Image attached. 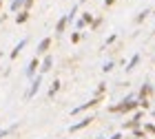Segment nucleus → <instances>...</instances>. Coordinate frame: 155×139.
Segmentation results:
<instances>
[{"instance_id": "18", "label": "nucleus", "mask_w": 155, "mask_h": 139, "mask_svg": "<svg viewBox=\"0 0 155 139\" xmlns=\"http://www.w3.org/2000/svg\"><path fill=\"white\" fill-rule=\"evenodd\" d=\"M102 22H104V18H102V16H97V18L93 20V24H91V31H97V29L102 27Z\"/></svg>"}, {"instance_id": "9", "label": "nucleus", "mask_w": 155, "mask_h": 139, "mask_svg": "<svg viewBox=\"0 0 155 139\" xmlns=\"http://www.w3.org/2000/svg\"><path fill=\"white\" fill-rule=\"evenodd\" d=\"M27 42H29V38H22V40H20V42H18L16 46H13V49H11V53H9V58H11V60H16V58H18V55H20V51H22V49L27 46Z\"/></svg>"}, {"instance_id": "7", "label": "nucleus", "mask_w": 155, "mask_h": 139, "mask_svg": "<svg viewBox=\"0 0 155 139\" xmlns=\"http://www.w3.org/2000/svg\"><path fill=\"white\" fill-rule=\"evenodd\" d=\"M51 44H53L51 38H42L40 42H38V49H36V58H38V55H49V49H51Z\"/></svg>"}, {"instance_id": "12", "label": "nucleus", "mask_w": 155, "mask_h": 139, "mask_svg": "<svg viewBox=\"0 0 155 139\" xmlns=\"http://www.w3.org/2000/svg\"><path fill=\"white\" fill-rule=\"evenodd\" d=\"M25 2H27V0H11L9 11H11V13H20V11L25 9Z\"/></svg>"}, {"instance_id": "30", "label": "nucleus", "mask_w": 155, "mask_h": 139, "mask_svg": "<svg viewBox=\"0 0 155 139\" xmlns=\"http://www.w3.org/2000/svg\"><path fill=\"white\" fill-rule=\"evenodd\" d=\"M115 5V0H104V7H107V9H109V7H113Z\"/></svg>"}, {"instance_id": "24", "label": "nucleus", "mask_w": 155, "mask_h": 139, "mask_svg": "<svg viewBox=\"0 0 155 139\" xmlns=\"http://www.w3.org/2000/svg\"><path fill=\"white\" fill-rule=\"evenodd\" d=\"M115 40H117V33H111V36L107 38V42H104V49H107L109 44H113V42H115Z\"/></svg>"}, {"instance_id": "2", "label": "nucleus", "mask_w": 155, "mask_h": 139, "mask_svg": "<svg viewBox=\"0 0 155 139\" xmlns=\"http://www.w3.org/2000/svg\"><path fill=\"white\" fill-rule=\"evenodd\" d=\"M102 102H104V97H91L89 102H84V104H80V106H75V108L71 110V115L75 117V115H80V113H84V110H91V108L100 106Z\"/></svg>"}, {"instance_id": "5", "label": "nucleus", "mask_w": 155, "mask_h": 139, "mask_svg": "<svg viewBox=\"0 0 155 139\" xmlns=\"http://www.w3.org/2000/svg\"><path fill=\"white\" fill-rule=\"evenodd\" d=\"M97 119V117H93V115H89V117H84V119H80V122H75V124H71L69 126V133H78V130H82V128H87V126H91Z\"/></svg>"}, {"instance_id": "17", "label": "nucleus", "mask_w": 155, "mask_h": 139, "mask_svg": "<svg viewBox=\"0 0 155 139\" xmlns=\"http://www.w3.org/2000/svg\"><path fill=\"white\" fill-rule=\"evenodd\" d=\"M80 18L84 20V24H89V27H91V24H93V20H95V18H93V13H89V11H84V13H82V16H80Z\"/></svg>"}, {"instance_id": "16", "label": "nucleus", "mask_w": 155, "mask_h": 139, "mask_svg": "<svg viewBox=\"0 0 155 139\" xmlns=\"http://www.w3.org/2000/svg\"><path fill=\"white\" fill-rule=\"evenodd\" d=\"M151 13H153L151 9H144V11H140V13H137V16H135V24H142V22H144V20H146V18H149V16H151Z\"/></svg>"}, {"instance_id": "14", "label": "nucleus", "mask_w": 155, "mask_h": 139, "mask_svg": "<svg viewBox=\"0 0 155 139\" xmlns=\"http://www.w3.org/2000/svg\"><path fill=\"white\" fill-rule=\"evenodd\" d=\"M29 18H31V11H25V9H22L20 13H16V24H25Z\"/></svg>"}, {"instance_id": "33", "label": "nucleus", "mask_w": 155, "mask_h": 139, "mask_svg": "<svg viewBox=\"0 0 155 139\" xmlns=\"http://www.w3.org/2000/svg\"><path fill=\"white\" fill-rule=\"evenodd\" d=\"M153 115H155V106H153Z\"/></svg>"}, {"instance_id": "10", "label": "nucleus", "mask_w": 155, "mask_h": 139, "mask_svg": "<svg viewBox=\"0 0 155 139\" xmlns=\"http://www.w3.org/2000/svg\"><path fill=\"white\" fill-rule=\"evenodd\" d=\"M51 66H53V58H51V55H45V60H42V64H40V75L49 73Z\"/></svg>"}, {"instance_id": "13", "label": "nucleus", "mask_w": 155, "mask_h": 139, "mask_svg": "<svg viewBox=\"0 0 155 139\" xmlns=\"http://www.w3.org/2000/svg\"><path fill=\"white\" fill-rule=\"evenodd\" d=\"M60 86H62V82H60V80H53V82H51V86H49V91H47L49 100H53V97H55V93L60 91Z\"/></svg>"}, {"instance_id": "29", "label": "nucleus", "mask_w": 155, "mask_h": 139, "mask_svg": "<svg viewBox=\"0 0 155 139\" xmlns=\"http://www.w3.org/2000/svg\"><path fill=\"white\" fill-rule=\"evenodd\" d=\"M100 139H122V133H115V135H111V137H100Z\"/></svg>"}, {"instance_id": "34", "label": "nucleus", "mask_w": 155, "mask_h": 139, "mask_svg": "<svg viewBox=\"0 0 155 139\" xmlns=\"http://www.w3.org/2000/svg\"><path fill=\"white\" fill-rule=\"evenodd\" d=\"M142 139H151V137H142Z\"/></svg>"}, {"instance_id": "20", "label": "nucleus", "mask_w": 155, "mask_h": 139, "mask_svg": "<svg viewBox=\"0 0 155 139\" xmlns=\"http://www.w3.org/2000/svg\"><path fill=\"white\" fill-rule=\"evenodd\" d=\"M142 128H144V133H146V135H155V124H144Z\"/></svg>"}, {"instance_id": "8", "label": "nucleus", "mask_w": 155, "mask_h": 139, "mask_svg": "<svg viewBox=\"0 0 155 139\" xmlns=\"http://www.w3.org/2000/svg\"><path fill=\"white\" fill-rule=\"evenodd\" d=\"M151 95H153V84L151 82H144L137 91V100H151Z\"/></svg>"}, {"instance_id": "11", "label": "nucleus", "mask_w": 155, "mask_h": 139, "mask_svg": "<svg viewBox=\"0 0 155 139\" xmlns=\"http://www.w3.org/2000/svg\"><path fill=\"white\" fill-rule=\"evenodd\" d=\"M67 27H69V18H67V16H62L58 22H55V36H62Z\"/></svg>"}, {"instance_id": "27", "label": "nucleus", "mask_w": 155, "mask_h": 139, "mask_svg": "<svg viewBox=\"0 0 155 139\" xmlns=\"http://www.w3.org/2000/svg\"><path fill=\"white\" fill-rule=\"evenodd\" d=\"M149 106H151V100H140V108L142 110H146Z\"/></svg>"}, {"instance_id": "22", "label": "nucleus", "mask_w": 155, "mask_h": 139, "mask_svg": "<svg viewBox=\"0 0 155 139\" xmlns=\"http://www.w3.org/2000/svg\"><path fill=\"white\" fill-rule=\"evenodd\" d=\"M133 137H135V139H142V137H149V135L144 133V128H135V130H133Z\"/></svg>"}, {"instance_id": "25", "label": "nucleus", "mask_w": 155, "mask_h": 139, "mask_svg": "<svg viewBox=\"0 0 155 139\" xmlns=\"http://www.w3.org/2000/svg\"><path fill=\"white\" fill-rule=\"evenodd\" d=\"M113 66H115L113 62H107V64L102 66V71H104V73H111V71H113Z\"/></svg>"}, {"instance_id": "15", "label": "nucleus", "mask_w": 155, "mask_h": 139, "mask_svg": "<svg viewBox=\"0 0 155 139\" xmlns=\"http://www.w3.org/2000/svg\"><path fill=\"white\" fill-rule=\"evenodd\" d=\"M140 58H142V55H140V53H135V55H133V58L129 60V64H126V73H131L133 68H135V66L140 64Z\"/></svg>"}, {"instance_id": "28", "label": "nucleus", "mask_w": 155, "mask_h": 139, "mask_svg": "<svg viewBox=\"0 0 155 139\" xmlns=\"http://www.w3.org/2000/svg\"><path fill=\"white\" fill-rule=\"evenodd\" d=\"M33 2H36V0H27V2H25V11H31V7H33Z\"/></svg>"}, {"instance_id": "31", "label": "nucleus", "mask_w": 155, "mask_h": 139, "mask_svg": "<svg viewBox=\"0 0 155 139\" xmlns=\"http://www.w3.org/2000/svg\"><path fill=\"white\" fill-rule=\"evenodd\" d=\"M0 9H2V0H0Z\"/></svg>"}, {"instance_id": "19", "label": "nucleus", "mask_w": 155, "mask_h": 139, "mask_svg": "<svg viewBox=\"0 0 155 139\" xmlns=\"http://www.w3.org/2000/svg\"><path fill=\"white\" fill-rule=\"evenodd\" d=\"M16 128H18V124H13V126H9V128H2V130H0V139H2V137H7L9 133H13Z\"/></svg>"}, {"instance_id": "6", "label": "nucleus", "mask_w": 155, "mask_h": 139, "mask_svg": "<svg viewBox=\"0 0 155 139\" xmlns=\"http://www.w3.org/2000/svg\"><path fill=\"white\" fill-rule=\"evenodd\" d=\"M40 64H42V60H40V58H33V60L29 62V66H27L25 75H27L29 80H33V77L38 75V71H40Z\"/></svg>"}, {"instance_id": "32", "label": "nucleus", "mask_w": 155, "mask_h": 139, "mask_svg": "<svg viewBox=\"0 0 155 139\" xmlns=\"http://www.w3.org/2000/svg\"><path fill=\"white\" fill-rule=\"evenodd\" d=\"M0 60H2V51H0Z\"/></svg>"}, {"instance_id": "21", "label": "nucleus", "mask_w": 155, "mask_h": 139, "mask_svg": "<svg viewBox=\"0 0 155 139\" xmlns=\"http://www.w3.org/2000/svg\"><path fill=\"white\" fill-rule=\"evenodd\" d=\"M75 13H78V5H73V7H71V11H69V13H67V18H69V22H73V20H75Z\"/></svg>"}, {"instance_id": "35", "label": "nucleus", "mask_w": 155, "mask_h": 139, "mask_svg": "<svg viewBox=\"0 0 155 139\" xmlns=\"http://www.w3.org/2000/svg\"><path fill=\"white\" fill-rule=\"evenodd\" d=\"M153 16H155V9H153Z\"/></svg>"}, {"instance_id": "4", "label": "nucleus", "mask_w": 155, "mask_h": 139, "mask_svg": "<svg viewBox=\"0 0 155 139\" xmlns=\"http://www.w3.org/2000/svg\"><path fill=\"white\" fill-rule=\"evenodd\" d=\"M40 84H42V75L38 73L36 77L31 80V86H29V91L25 93V100H33V97H36V93L40 91Z\"/></svg>"}, {"instance_id": "23", "label": "nucleus", "mask_w": 155, "mask_h": 139, "mask_svg": "<svg viewBox=\"0 0 155 139\" xmlns=\"http://www.w3.org/2000/svg\"><path fill=\"white\" fill-rule=\"evenodd\" d=\"M80 40H82V33H80V31H73V33H71V42H73V44H78Z\"/></svg>"}, {"instance_id": "26", "label": "nucleus", "mask_w": 155, "mask_h": 139, "mask_svg": "<svg viewBox=\"0 0 155 139\" xmlns=\"http://www.w3.org/2000/svg\"><path fill=\"white\" fill-rule=\"evenodd\" d=\"M84 27H87V24H84V20H82V18H78V20H75V29H78V31H82Z\"/></svg>"}, {"instance_id": "3", "label": "nucleus", "mask_w": 155, "mask_h": 139, "mask_svg": "<svg viewBox=\"0 0 155 139\" xmlns=\"http://www.w3.org/2000/svg\"><path fill=\"white\" fill-rule=\"evenodd\" d=\"M142 119H144V110H135L131 119L122 124V128H124V130H135V128H142Z\"/></svg>"}, {"instance_id": "1", "label": "nucleus", "mask_w": 155, "mask_h": 139, "mask_svg": "<svg viewBox=\"0 0 155 139\" xmlns=\"http://www.w3.org/2000/svg\"><path fill=\"white\" fill-rule=\"evenodd\" d=\"M140 108V100H137V93H131L126 95L122 102L113 104V106H109V113H117V115H126V113H135Z\"/></svg>"}]
</instances>
